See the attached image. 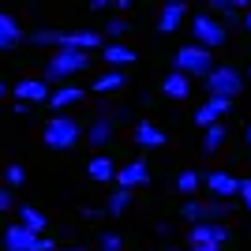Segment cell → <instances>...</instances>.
<instances>
[{
  "instance_id": "obj_5",
  "label": "cell",
  "mask_w": 251,
  "mask_h": 251,
  "mask_svg": "<svg viewBox=\"0 0 251 251\" xmlns=\"http://www.w3.org/2000/svg\"><path fill=\"white\" fill-rule=\"evenodd\" d=\"M236 214V202L232 199H206V202H195V199H188L184 206H180V218L184 221H225V218H232Z\"/></svg>"
},
{
  "instance_id": "obj_7",
  "label": "cell",
  "mask_w": 251,
  "mask_h": 251,
  "mask_svg": "<svg viewBox=\"0 0 251 251\" xmlns=\"http://www.w3.org/2000/svg\"><path fill=\"white\" fill-rule=\"evenodd\" d=\"M191 38L199 45H206V49H218V45H225V38H229V26H225L218 15H195V19H191Z\"/></svg>"
},
{
  "instance_id": "obj_11",
  "label": "cell",
  "mask_w": 251,
  "mask_h": 251,
  "mask_svg": "<svg viewBox=\"0 0 251 251\" xmlns=\"http://www.w3.org/2000/svg\"><path fill=\"white\" fill-rule=\"evenodd\" d=\"M202 184H206L210 195H218V199H232V195L240 191V180L232 176V173H225V169H214V173H206V176H202Z\"/></svg>"
},
{
  "instance_id": "obj_2",
  "label": "cell",
  "mask_w": 251,
  "mask_h": 251,
  "mask_svg": "<svg viewBox=\"0 0 251 251\" xmlns=\"http://www.w3.org/2000/svg\"><path fill=\"white\" fill-rule=\"evenodd\" d=\"M232 240V229L221 221H191L188 229V251H221Z\"/></svg>"
},
{
  "instance_id": "obj_34",
  "label": "cell",
  "mask_w": 251,
  "mask_h": 251,
  "mask_svg": "<svg viewBox=\"0 0 251 251\" xmlns=\"http://www.w3.org/2000/svg\"><path fill=\"white\" fill-rule=\"evenodd\" d=\"M214 11H225V8H232V0H206Z\"/></svg>"
},
{
  "instance_id": "obj_26",
  "label": "cell",
  "mask_w": 251,
  "mask_h": 251,
  "mask_svg": "<svg viewBox=\"0 0 251 251\" xmlns=\"http://www.w3.org/2000/svg\"><path fill=\"white\" fill-rule=\"evenodd\" d=\"M176 188H180V195H195V191L202 188V173H195V169H184L176 176Z\"/></svg>"
},
{
  "instance_id": "obj_38",
  "label": "cell",
  "mask_w": 251,
  "mask_h": 251,
  "mask_svg": "<svg viewBox=\"0 0 251 251\" xmlns=\"http://www.w3.org/2000/svg\"><path fill=\"white\" fill-rule=\"evenodd\" d=\"M101 214H105V210H94V206H86V210H83V218H86V221H94V218H101Z\"/></svg>"
},
{
  "instance_id": "obj_35",
  "label": "cell",
  "mask_w": 251,
  "mask_h": 251,
  "mask_svg": "<svg viewBox=\"0 0 251 251\" xmlns=\"http://www.w3.org/2000/svg\"><path fill=\"white\" fill-rule=\"evenodd\" d=\"M86 4H90V11H105L109 4H113V0H86Z\"/></svg>"
},
{
  "instance_id": "obj_21",
  "label": "cell",
  "mask_w": 251,
  "mask_h": 251,
  "mask_svg": "<svg viewBox=\"0 0 251 251\" xmlns=\"http://www.w3.org/2000/svg\"><path fill=\"white\" fill-rule=\"evenodd\" d=\"M124 86H127V75L120 68H109L105 75L94 79V94H113V90H124Z\"/></svg>"
},
{
  "instance_id": "obj_6",
  "label": "cell",
  "mask_w": 251,
  "mask_h": 251,
  "mask_svg": "<svg viewBox=\"0 0 251 251\" xmlns=\"http://www.w3.org/2000/svg\"><path fill=\"white\" fill-rule=\"evenodd\" d=\"M214 49H206V45H199V42H191V45H180L176 49V56H173V68L176 72H184L191 79V75H206L210 68H214V56H210Z\"/></svg>"
},
{
  "instance_id": "obj_12",
  "label": "cell",
  "mask_w": 251,
  "mask_h": 251,
  "mask_svg": "<svg viewBox=\"0 0 251 251\" xmlns=\"http://www.w3.org/2000/svg\"><path fill=\"white\" fill-rule=\"evenodd\" d=\"M184 15H188V0H165V8L157 11V30L173 34L184 23Z\"/></svg>"
},
{
  "instance_id": "obj_40",
  "label": "cell",
  "mask_w": 251,
  "mask_h": 251,
  "mask_svg": "<svg viewBox=\"0 0 251 251\" xmlns=\"http://www.w3.org/2000/svg\"><path fill=\"white\" fill-rule=\"evenodd\" d=\"M244 139H248V147H251V124H248V127H244Z\"/></svg>"
},
{
  "instance_id": "obj_27",
  "label": "cell",
  "mask_w": 251,
  "mask_h": 251,
  "mask_svg": "<svg viewBox=\"0 0 251 251\" xmlns=\"http://www.w3.org/2000/svg\"><path fill=\"white\" fill-rule=\"evenodd\" d=\"M98 251H124V236L120 232H101L98 236Z\"/></svg>"
},
{
  "instance_id": "obj_28",
  "label": "cell",
  "mask_w": 251,
  "mask_h": 251,
  "mask_svg": "<svg viewBox=\"0 0 251 251\" xmlns=\"http://www.w3.org/2000/svg\"><path fill=\"white\" fill-rule=\"evenodd\" d=\"M60 34H64V30H34L30 42H34V45H60Z\"/></svg>"
},
{
  "instance_id": "obj_25",
  "label": "cell",
  "mask_w": 251,
  "mask_h": 251,
  "mask_svg": "<svg viewBox=\"0 0 251 251\" xmlns=\"http://www.w3.org/2000/svg\"><path fill=\"white\" fill-rule=\"evenodd\" d=\"M19 225H26L30 232H38V236H42L45 225H49V218H45L38 206H23V210H19Z\"/></svg>"
},
{
  "instance_id": "obj_17",
  "label": "cell",
  "mask_w": 251,
  "mask_h": 251,
  "mask_svg": "<svg viewBox=\"0 0 251 251\" xmlns=\"http://www.w3.org/2000/svg\"><path fill=\"white\" fill-rule=\"evenodd\" d=\"M161 94L173 98V101H184V98L191 94V79H188L184 72H176V68H173V72L161 79Z\"/></svg>"
},
{
  "instance_id": "obj_15",
  "label": "cell",
  "mask_w": 251,
  "mask_h": 251,
  "mask_svg": "<svg viewBox=\"0 0 251 251\" xmlns=\"http://www.w3.org/2000/svg\"><path fill=\"white\" fill-rule=\"evenodd\" d=\"M135 143L143 150H161L169 143V135L157 124H150V120H139V124H135Z\"/></svg>"
},
{
  "instance_id": "obj_42",
  "label": "cell",
  "mask_w": 251,
  "mask_h": 251,
  "mask_svg": "<svg viewBox=\"0 0 251 251\" xmlns=\"http://www.w3.org/2000/svg\"><path fill=\"white\" fill-rule=\"evenodd\" d=\"M64 251H86V248H64Z\"/></svg>"
},
{
  "instance_id": "obj_19",
  "label": "cell",
  "mask_w": 251,
  "mask_h": 251,
  "mask_svg": "<svg viewBox=\"0 0 251 251\" xmlns=\"http://www.w3.org/2000/svg\"><path fill=\"white\" fill-rule=\"evenodd\" d=\"M86 176L98 180V184H109V180H116V165H113L105 154H98V157H90V161H86Z\"/></svg>"
},
{
  "instance_id": "obj_22",
  "label": "cell",
  "mask_w": 251,
  "mask_h": 251,
  "mask_svg": "<svg viewBox=\"0 0 251 251\" xmlns=\"http://www.w3.org/2000/svg\"><path fill=\"white\" fill-rule=\"evenodd\" d=\"M101 56L109 68H127V64H135V49H127V45H101Z\"/></svg>"
},
{
  "instance_id": "obj_33",
  "label": "cell",
  "mask_w": 251,
  "mask_h": 251,
  "mask_svg": "<svg viewBox=\"0 0 251 251\" xmlns=\"http://www.w3.org/2000/svg\"><path fill=\"white\" fill-rule=\"evenodd\" d=\"M11 202H15V199H11V191L0 188V214H4V210H11Z\"/></svg>"
},
{
  "instance_id": "obj_43",
  "label": "cell",
  "mask_w": 251,
  "mask_h": 251,
  "mask_svg": "<svg viewBox=\"0 0 251 251\" xmlns=\"http://www.w3.org/2000/svg\"><path fill=\"white\" fill-rule=\"evenodd\" d=\"M244 79H251V68H248V72H244Z\"/></svg>"
},
{
  "instance_id": "obj_16",
  "label": "cell",
  "mask_w": 251,
  "mask_h": 251,
  "mask_svg": "<svg viewBox=\"0 0 251 251\" xmlns=\"http://www.w3.org/2000/svg\"><path fill=\"white\" fill-rule=\"evenodd\" d=\"M86 98V90L83 86H60V90H49V109L52 113H64V109H72V105H79Z\"/></svg>"
},
{
  "instance_id": "obj_29",
  "label": "cell",
  "mask_w": 251,
  "mask_h": 251,
  "mask_svg": "<svg viewBox=\"0 0 251 251\" xmlns=\"http://www.w3.org/2000/svg\"><path fill=\"white\" fill-rule=\"evenodd\" d=\"M0 176L8 180L11 188H19V184H26V173H23V165H8L4 173H0Z\"/></svg>"
},
{
  "instance_id": "obj_20",
  "label": "cell",
  "mask_w": 251,
  "mask_h": 251,
  "mask_svg": "<svg viewBox=\"0 0 251 251\" xmlns=\"http://www.w3.org/2000/svg\"><path fill=\"white\" fill-rule=\"evenodd\" d=\"M131 199H135V191H131V188H120V184H116V191L109 195V199H105V214H109V218H120V214H127Z\"/></svg>"
},
{
  "instance_id": "obj_14",
  "label": "cell",
  "mask_w": 251,
  "mask_h": 251,
  "mask_svg": "<svg viewBox=\"0 0 251 251\" xmlns=\"http://www.w3.org/2000/svg\"><path fill=\"white\" fill-rule=\"evenodd\" d=\"M15 98L30 105H45L49 101V83L45 79H23V83H15Z\"/></svg>"
},
{
  "instance_id": "obj_23",
  "label": "cell",
  "mask_w": 251,
  "mask_h": 251,
  "mask_svg": "<svg viewBox=\"0 0 251 251\" xmlns=\"http://www.w3.org/2000/svg\"><path fill=\"white\" fill-rule=\"evenodd\" d=\"M19 42H23L19 23L11 19V15H4V11H0V49H15Z\"/></svg>"
},
{
  "instance_id": "obj_41",
  "label": "cell",
  "mask_w": 251,
  "mask_h": 251,
  "mask_svg": "<svg viewBox=\"0 0 251 251\" xmlns=\"http://www.w3.org/2000/svg\"><path fill=\"white\" fill-rule=\"evenodd\" d=\"M4 94H8V86H4V83H0V98H4Z\"/></svg>"
},
{
  "instance_id": "obj_4",
  "label": "cell",
  "mask_w": 251,
  "mask_h": 251,
  "mask_svg": "<svg viewBox=\"0 0 251 251\" xmlns=\"http://www.w3.org/2000/svg\"><path fill=\"white\" fill-rule=\"evenodd\" d=\"M202 83H206V94L240 98L244 86H248V79H244V72H236V68H229V64H221V68H210V72L202 75Z\"/></svg>"
},
{
  "instance_id": "obj_10",
  "label": "cell",
  "mask_w": 251,
  "mask_h": 251,
  "mask_svg": "<svg viewBox=\"0 0 251 251\" xmlns=\"http://www.w3.org/2000/svg\"><path fill=\"white\" fill-rule=\"evenodd\" d=\"M38 232H30L26 225H8L4 229V251H38Z\"/></svg>"
},
{
  "instance_id": "obj_24",
  "label": "cell",
  "mask_w": 251,
  "mask_h": 251,
  "mask_svg": "<svg viewBox=\"0 0 251 251\" xmlns=\"http://www.w3.org/2000/svg\"><path fill=\"white\" fill-rule=\"evenodd\" d=\"M109 139H113V120H109V116H98L94 124L86 127V143H90V147H105Z\"/></svg>"
},
{
  "instance_id": "obj_30",
  "label": "cell",
  "mask_w": 251,
  "mask_h": 251,
  "mask_svg": "<svg viewBox=\"0 0 251 251\" xmlns=\"http://www.w3.org/2000/svg\"><path fill=\"white\" fill-rule=\"evenodd\" d=\"M105 34H109V38H124V34H127V19H120V15H113V19L105 23Z\"/></svg>"
},
{
  "instance_id": "obj_39",
  "label": "cell",
  "mask_w": 251,
  "mask_h": 251,
  "mask_svg": "<svg viewBox=\"0 0 251 251\" xmlns=\"http://www.w3.org/2000/svg\"><path fill=\"white\" fill-rule=\"evenodd\" d=\"M232 8H251V0H232Z\"/></svg>"
},
{
  "instance_id": "obj_44",
  "label": "cell",
  "mask_w": 251,
  "mask_h": 251,
  "mask_svg": "<svg viewBox=\"0 0 251 251\" xmlns=\"http://www.w3.org/2000/svg\"><path fill=\"white\" fill-rule=\"evenodd\" d=\"M165 251H184V248H165Z\"/></svg>"
},
{
  "instance_id": "obj_37",
  "label": "cell",
  "mask_w": 251,
  "mask_h": 251,
  "mask_svg": "<svg viewBox=\"0 0 251 251\" xmlns=\"http://www.w3.org/2000/svg\"><path fill=\"white\" fill-rule=\"evenodd\" d=\"M240 26L251 34V8H244V15H240Z\"/></svg>"
},
{
  "instance_id": "obj_3",
  "label": "cell",
  "mask_w": 251,
  "mask_h": 251,
  "mask_svg": "<svg viewBox=\"0 0 251 251\" xmlns=\"http://www.w3.org/2000/svg\"><path fill=\"white\" fill-rule=\"evenodd\" d=\"M42 139H45V147H49V150H72L75 143L83 139V127H79V120H75V116L56 113L49 124H45Z\"/></svg>"
},
{
  "instance_id": "obj_13",
  "label": "cell",
  "mask_w": 251,
  "mask_h": 251,
  "mask_svg": "<svg viewBox=\"0 0 251 251\" xmlns=\"http://www.w3.org/2000/svg\"><path fill=\"white\" fill-rule=\"evenodd\" d=\"M60 45L90 52V49H101V45H105V38H101L98 30H64V34H60ZM60 45H56V49H60Z\"/></svg>"
},
{
  "instance_id": "obj_45",
  "label": "cell",
  "mask_w": 251,
  "mask_h": 251,
  "mask_svg": "<svg viewBox=\"0 0 251 251\" xmlns=\"http://www.w3.org/2000/svg\"><path fill=\"white\" fill-rule=\"evenodd\" d=\"M52 251H64V248H52Z\"/></svg>"
},
{
  "instance_id": "obj_9",
  "label": "cell",
  "mask_w": 251,
  "mask_h": 251,
  "mask_svg": "<svg viewBox=\"0 0 251 251\" xmlns=\"http://www.w3.org/2000/svg\"><path fill=\"white\" fill-rule=\"evenodd\" d=\"M229 109H232V98L210 94L206 105H199V109H195V127H206V124H214V120H225V116H229Z\"/></svg>"
},
{
  "instance_id": "obj_8",
  "label": "cell",
  "mask_w": 251,
  "mask_h": 251,
  "mask_svg": "<svg viewBox=\"0 0 251 251\" xmlns=\"http://www.w3.org/2000/svg\"><path fill=\"white\" fill-rule=\"evenodd\" d=\"M116 184L120 188H147L150 184V161L147 157H135V161H127V165H120L116 169Z\"/></svg>"
},
{
  "instance_id": "obj_18",
  "label": "cell",
  "mask_w": 251,
  "mask_h": 251,
  "mask_svg": "<svg viewBox=\"0 0 251 251\" xmlns=\"http://www.w3.org/2000/svg\"><path fill=\"white\" fill-rule=\"evenodd\" d=\"M225 135H229L225 120H214V124H206V127H202V154H218V150L225 147Z\"/></svg>"
},
{
  "instance_id": "obj_1",
  "label": "cell",
  "mask_w": 251,
  "mask_h": 251,
  "mask_svg": "<svg viewBox=\"0 0 251 251\" xmlns=\"http://www.w3.org/2000/svg\"><path fill=\"white\" fill-rule=\"evenodd\" d=\"M86 68H90V52L60 45V49L49 56V64H45V83H64V79L86 72Z\"/></svg>"
},
{
  "instance_id": "obj_31",
  "label": "cell",
  "mask_w": 251,
  "mask_h": 251,
  "mask_svg": "<svg viewBox=\"0 0 251 251\" xmlns=\"http://www.w3.org/2000/svg\"><path fill=\"white\" fill-rule=\"evenodd\" d=\"M236 195H240V206H248V210H251V176H248V180H240V191H236Z\"/></svg>"
},
{
  "instance_id": "obj_36",
  "label": "cell",
  "mask_w": 251,
  "mask_h": 251,
  "mask_svg": "<svg viewBox=\"0 0 251 251\" xmlns=\"http://www.w3.org/2000/svg\"><path fill=\"white\" fill-rule=\"evenodd\" d=\"M154 232H157V236H169V232H173V225H169V221H157Z\"/></svg>"
},
{
  "instance_id": "obj_32",
  "label": "cell",
  "mask_w": 251,
  "mask_h": 251,
  "mask_svg": "<svg viewBox=\"0 0 251 251\" xmlns=\"http://www.w3.org/2000/svg\"><path fill=\"white\" fill-rule=\"evenodd\" d=\"M221 15H225V26H240V8H225Z\"/></svg>"
}]
</instances>
